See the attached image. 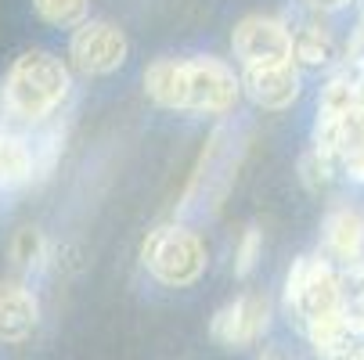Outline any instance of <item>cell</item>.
<instances>
[{"label":"cell","mask_w":364,"mask_h":360,"mask_svg":"<svg viewBox=\"0 0 364 360\" xmlns=\"http://www.w3.org/2000/svg\"><path fill=\"white\" fill-rule=\"evenodd\" d=\"M144 94L170 112L228 116L238 105L242 80L220 58H155L144 69Z\"/></svg>","instance_id":"cell-1"},{"label":"cell","mask_w":364,"mask_h":360,"mask_svg":"<svg viewBox=\"0 0 364 360\" xmlns=\"http://www.w3.org/2000/svg\"><path fill=\"white\" fill-rule=\"evenodd\" d=\"M65 94H69V69L47 50H26L22 58H15L4 80V112L18 123L36 126L58 112Z\"/></svg>","instance_id":"cell-2"},{"label":"cell","mask_w":364,"mask_h":360,"mask_svg":"<svg viewBox=\"0 0 364 360\" xmlns=\"http://www.w3.org/2000/svg\"><path fill=\"white\" fill-rule=\"evenodd\" d=\"M285 306L296 328L310 339L318 328L339 317V285L336 267L325 256H299L285 278Z\"/></svg>","instance_id":"cell-3"},{"label":"cell","mask_w":364,"mask_h":360,"mask_svg":"<svg viewBox=\"0 0 364 360\" xmlns=\"http://www.w3.org/2000/svg\"><path fill=\"white\" fill-rule=\"evenodd\" d=\"M238 159H242V137L231 130V126H217L213 137L205 141L202 156H198V166H195V177L181 198V213H202L210 217L220 209V202L228 198V187L235 184V170H238Z\"/></svg>","instance_id":"cell-4"},{"label":"cell","mask_w":364,"mask_h":360,"mask_svg":"<svg viewBox=\"0 0 364 360\" xmlns=\"http://www.w3.org/2000/svg\"><path fill=\"white\" fill-rule=\"evenodd\" d=\"M144 271L170 288H188L205 271V241L184 224H163L148 231L141 245Z\"/></svg>","instance_id":"cell-5"},{"label":"cell","mask_w":364,"mask_h":360,"mask_svg":"<svg viewBox=\"0 0 364 360\" xmlns=\"http://www.w3.org/2000/svg\"><path fill=\"white\" fill-rule=\"evenodd\" d=\"M231 47L245 69L292 65V33L282 18L271 15H245L231 33Z\"/></svg>","instance_id":"cell-6"},{"label":"cell","mask_w":364,"mask_h":360,"mask_svg":"<svg viewBox=\"0 0 364 360\" xmlns=\"http://www.w3.org/2000/svg\"><path fill=\"white\" fill-rule=\"evenodd\" d=\"M271 328V299L267 292H242L224 302L210 321V335L220 349H249Z\"/></svg>","instance_id":"cell-7"},{"label":"cell","mask_w":364,"mask_h":360,"mask_svg":"<svg viewBox=\"0 0 364 360\" xmlns=\"http://www.w3.org/2000/svg\"><path fill=\"white\" fill-rule=\"evenodd\" d=\"M127 33L112 22H83L69 40V58L83 76H109L127 62Z\"/></svg>","instance_id":"cell-8"},{"label":"cell","mask_w":364,"mask_h":360,"mask_svg":"<svg viewBox=\"0 0 364 360\" xmlns=\"http://www.w3.org/2000/svg\"><path fill=\"white\" fill-rule=\"evenodd\" d=\"M242 90L252 97V105L267 109V112H282L299 97V72L292 65H278V69H245L242 76Z\"/></svg>","instance_id":"cell-9"},{"label":"cell","mask_w":364,"mask_h":360,"mask_svg":"<svg viewBox=\"0 0 364 360\" xmlns=\"http://www.w3.org/2000/svg\"><path fill=\"white\" fill-rule=\"evenodd\" d=\"M40 321V302L26 285L0 281V339L4 342H22L33 335Z\"/></svg>","instance_id":"cell-10"},{"label":"cell","mask_w":364,"mask_h":360,"mask_svg":"<svg viewBox=\"0 0 364 360\" xmlns=\"http://www.w3.org/2000/svg\"><path fill=\"white\" fill-rule=\"evenodd\" d=\"M321 238L328 256H336L339 263L364 260V217L350 205H336L321 224Z\"/></svg>","instance_id":"cell-11"},{"label":"cell","mask_w":364,"mask_h":360,"mask_svg":"<svg viewBox=\"0 0 364 360\" xmlns=\"http://www.w3.org/2000/svg\"><path fill=\"white\" fill-rule=\"evenodd\" d=\"M318 360H364V321L336 317L310 335Z\"/></svg>","instance_id":"cell-12"},{"label":"cell","mask_w":364,"mask_h":360,"mask_svg":"<svg viewBox=\"0 0 364 360\" xmlns=\"http://www.w3.org/2000/svg\"><path fill=\"white\" fill-rule=\"evenodd\" d=\"M36 180V156L22 133L0 130V187H22Z\"/></svg>","instance_id":"cell-13"},{"label":"cell","mask_w":364,"mask_h":360,"mask_svg":"<svg viewBox=\"0 0 364 360\" xmlns=\"http://www.w3.org/2000/svg\"><path fill=\"white\" fill-rule=\"evenodd\" d=\"M289 33H292V62L310 65V69H321V65L336 62V40L325 26L296 22V26H289Z\"/></svg>","instance_id":"cell-14"},{"label":"cell","mask_w":364,"mask_h":360,"mask_svg":"<svg viewBox=\"0 0 364 360\" xmlns=\"http://www.w3.org/2000/svg\"><path fill=\"white\" fill-rule=\"evenodd\" d=\"M336 285H339V314L350 321H364V260L339 263Z\"/></svg>","instance_id":"cell-15"},{"label":"cell","mask_w":364,"mask_h":360,"mask_svg":"<svg viewBox=\"0 0 364 360\" xmlns=\"http://www.w3.org/2000/svg\"><path fill=\"white\" fill-rule=\"evenodd\" d=\"M11 263H15L22 274H36V271L47 263V238H43L36 227L15 231V238H11Z\"/></svg>","instance_id":"cell-16"},{"label":"cell","mask_w":364,"mask_h":360,"mask_svg":"<svg viewBox=\"0 0 364 360\" xmlns=\"http://www.w3.org/2000/svg\"><path fill=\"white\" fill-rule=\"evenodd\" d=\"M36 15L47 22V26H58V29H80L87 22V11H90V0H33Z\"/></svg>","instance_id":"cell-17"},{"label":"cell","mask_w":364,"mask_h":360,"mask_svg":"<svg viewBox=\"0 0 364 360\" xmlns=\"http://www.w3.org/2000/svg\"><path fill=\"white\" fill-rule=\"evenodd\" d=\"M336 159L332 156H325L321 148H310L306 156L299 159V180L306 184V191H314V195H321L328 184H332V177H336Z\"/></svg>","instance_id":"cell-18"},{"label":"cell","mask_w":364,"mask_h":360,"mask_svg":"<svg viewBox=\"0 0 364 360\" xmlns=\"http://www.w3.org/2000/svg\"><path fill=\"white\" fill-rule=\"evenodd\" d=\"M259 252H264V234H259V227H245L242 231V238H238V245H235V278H249L252 271H256V263H259Z\"/></svg>","instance_id":"cell-19"},{"label":"cell","mask_w":364,"mask_h":360,"mask_svg":"<svg viewBox=\"0 0 364 360\" xmlns=\"http://www.w3.org/2000/svg\"><path fill=\"white\" fill-rule=\"evenodd\" d=\"M256 360H296V356H292L282 342H267L264 349H259V356H256Z\"/></svg>","instance_id":"cell-20"},{"label":"cell","mask_w":364,"mask_h":360,"mask_svg":"<svg viewBox=\"0 0 364 360\" xmlns=\"http://www.w3.org/2000/svg\"><path fill=\"white\" fill-rule=\"evenodd\" d=\"M310 8H318V11H339V8H346L350 0H306Z\"/></svg>","instance_id":"cell-21"}]
</instances>
